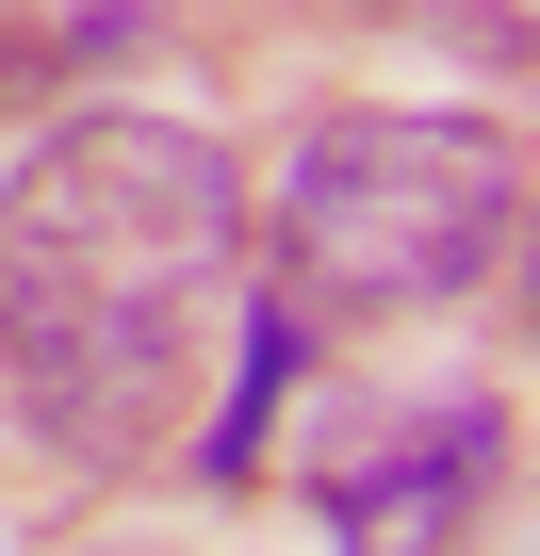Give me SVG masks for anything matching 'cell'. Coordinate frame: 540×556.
<instances>
[{
  "label": "cell",
  "mask_w": 540,
  "mask_h": 556,
  "mask_svg": "<svg viewBox=\"0 0 540 556\" xmlns=\"http://www.w3.org/2000/svg\"><path fill=\"white\" fill-rule=\"evenodd\" d=\"M0 34L50 50V66H115L131 34H164V0H0Z\"/></svg>",
  "instance_id": "4"
},
{
  "label": "cell",
  "mask_w": 540,
  "mask_h": 556,
  "mask_svg": "<svg viewBox=\"0 0 540 556\" xmlns=\"http://www.w3.org/2000/svg\"><path fill=\"white\" fill-rule=\"evenodd\" d=\"M524 229V164L475 115H328L279 164V295L328 328H393L442 312L507 262Z\"/></svg>",
  "instance_id": "2"
},
{
  "label": "cell",
  "mask_w": 540,
  "mask_h": 556,
  "mask_svg": "<svg viewBox=\"0 0 540 556\" xmlns=\"http://www.w3.org/2000/svg\"><path fill=\"white\" fill-rule=\"evenodd\" d=\"M491 491V409L459 393H344L312 426V507L344 556H442Z\"/></svg>",
  "instance_id": "3"
},
{
  "label": "cell",
  "mask_w": 540,
  "mask_h": 556,
  "mask_svg": "<svg viewBox=\"0 0 540 556\" xmlns=\"http://www.w3.org/2000/svg\"><path fill=\"white\" fill-rule=\"evenodd\" d=\"M246 295L229 148L180 115H66L0 180V393L66 458H148Z\"/></svg>",
  "instance_id": "1"
}]
</instances>
